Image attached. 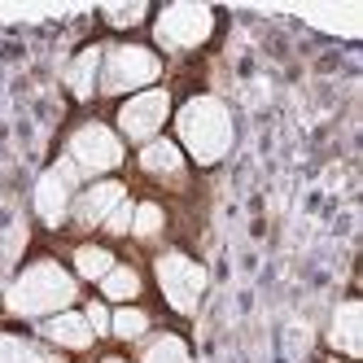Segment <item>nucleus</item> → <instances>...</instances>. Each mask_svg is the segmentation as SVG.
Segmentation results:
<instances>
[{
    "mask_svg": "<svg viewBox=\"0 0 363 363\" xmlns=\"http://www.w3.org/2000/svg\"><path fill=\"white\" fill-rule=\"evenodd\" d=\"M136 167L149 184H158L167 193H184L189 189V158L179 153V145L171 136H158L136 149Z\"/></svg>",
    "mask_w": 363,
    "mask_h": 363,
    "instance_id": "9",
    "label": "nucleus"
},
{
    "mask_svg": "<svg viewBox=\"0 0 363 363\" xmlns=\"http://www.w3.org/2000/svg\"><path fill=\"white\" fill-rule=\"evenodd\" d=\"M96 79H101V44H88L79 57L66 70V88L74 101H92L96 96Z\"/></svg>",
    "mask_w": 363,
    "mask_h": 363,
    "instance_id": "14",
    "label": "nucleus"
},
{
    "mask_svg": "<svg viewBox=\"0 0 363 363\" xmlns=\"http://www.w3.org/2000/svg\"><path fill=\"white\" fill-rule=\"evenodd\" d=\"M363 315H359V302H342V311H337V320H333V328H328V346L333 350H342L346 359H359L363 354V337H359V324Z\"/></svg>",
    "mask_w": 363,
    "mask_h": 363,
    "instance_id": "15",
    "label": "nucleus"
},
{
    "mask_svg": "<svg viewBox=\"0 0 363 363\" xmlns=\"http://www.w3.org/2000/svg\"><path fill=\"white\" fill-rule=\"evenodd\" d=\"M162 79V53L136 40L101 44V79L96 96H136L145 88H158Z\"/></svg>",
    "mask_w": 363,
    "mask_h": 363,
    "instance_id": "3",
    "label": "nucleus"
},
{
    "mask_svg": "<svg viewBox=\"0 0 363 363\" xmlns=\"http://www.w3.org/2000/svg\"><path fill=\"white\" fill-rule=\"evenodd\" d=\"M35 333H40V342H44V346L66 350V354H88V350L96 346V337H92V328H88V320H84V311H79V306L57 311V315L40 320Z\"/></svg>",
    "mask_w": 363,
    "mask_h": 363,
    "instance_id": "11",
    "label": "nucleus"
},
{
    "mask_svg": "<svg viewBox=\"0 0 363 363\" xmlns=\"http://www.w3.org/2000/svg\"><path fill=\"white\" fill-rule=\"evenodd\" d=\"M114 263H118V254L110 245H101V241H79L70 250V276L79 284H101Z\"/></svg>",
    "mask_w": 363,
    "mask_h": 363,
    "instance_id": "13",
    "label": "nucleus"
},
{
    "mask_svg": "<svg viewBox=\"0 0 363 363\" xmlns=\"http://www.w3.org/2000/svg\"><path fill=\"white\" fill-rule=\"evenodd\" d=\"M84 184H88V179L74 171L66 158H57L53 167L40 175V184H35V215H40V223L62 228V223L70 219V201H74V193H79Z\"/></svg>",
    "mask_w": 363,
    "mask_h": 363,
    "instance_id": "8",
    "label": "nucleus"
},
{
    "mask_svg": "<svg viewBox=\"0 0 363 363\" xmlns=\"http://www.w3.org/2000/svg\"><path fill=\"white\" fill-rule=\"evenodd\" d=\"M215 35V9L206 5H171L153 18V40L167 53H193Z\"/></svg>",
    "mask_w": 363,
    "mask_h": 363,
    "instance_id": "7",
    "label": "nucleus"
},
{
    "mask_svg": "<svg viewBox=\"0 0 363 363\" xmlns=\"http://www.w3.org/2000/svg\"><path fill=\"white\" fill-rule=\"evenodd\" d=\"M140 294H145V276L132 263H114L106 272V280L96 284V298L106 306H132V302H140Z\"/></svg>",
    "mask_w": 363,
    "mask_h": 363,
    "instance_id": "12",
    "label": "nucleus"
},
{
    "mask_svg": "<svg viewBox=\"0 0 363 363\" xmlns=\"http://www.w3.org/2000/svg\"><path fill=\"white\" fill-rule=\"evenodd\" d=\"M167 232V206L162 201H136V211H132V237L136 241H145V245H153Z\"/></svg>",
    "mask_w": 363,
    "mask_h": 363,
    "instance_id": "19",
    "label": "nucleus"
},
{
    "mask_svg": "<svg viewBox=\"0 0 363 363\" xmlns=\"http://www.w3.org/2000/svg\"><path fill=\"white\" fill-rule=\"evenodd\" d=\"M149 18V5H136V9H106V22L110 27H136V22Z\"/></svg>",
    "mask_w": 363,
    "mask_h": 363,
    "instance_id": "22",
    "label": "nucleus"
},
{
    "mask_svg": "<svg viewBox=\"0 0 363 363\" xmlns=\"http://www.w3.org/2000/svg\"><path fill=\"white\" fill-rule=\"evenodd\" d=\"M0 363H62V359L22 333H0Z\"/></svg>",
    "mask_w": 363,
    "mask_h": 363,
    "instance_id": "18",
    "label": "nucleus"
},
{
    "mask_svg": "<svg viewBox=\"0 0 363 363\" xmlns=\"http://www.w3.org/2000/svg\"><path fill=\"white\" fill-rule=\"evenodd\" d=\"M79 298V280L70 276V267H62L57 258H35L18 272V280L5 294V315L13 320H48L57 311H70Z\"/></svg>",
    "mask_w": 363,
    "mask_h": 363,
    "instance_id": "2",
    "label": "nucleus"
},
{
    "mask_svg": "<svg viewBox=\"0 0 363 363\" xmlns=\"http://www.w3.org/2000/svg\"><path fill=\"white\" fill-rule=\"evenodd\" d=\"M153 280H158V294L162 302L175 311V315H193L201 306V294H206V267L197 263L193 254L184 250H162L153 258Z\"/></svg>",
    "mask_w": 363,
    "mask_h": 363,
    "instance_id": "6",
    "label": "nucleus"
},
{
    "mask_svg": "<svg viewBox=\"0 0 363 363\" xmlns=\"http://www.w3.org/2000/svg\"><path fill=\"white\" fill-rule=\"evenodd\" d=\"M136 363H193V350L179 333H149L140 342Z\"/></svg>",
    "mask_w": 363,
    "mask_h": 363,
    "instance_id": "16",
    "label": "nucleus"
},
{
    "mask_svg": "<svg viewBox=\"0 0 363 363\" xmlns=\"http://www.w3.org/2000/svg\"><path fill=\"white\" fill-rule=\"evenodd\" d=\"M79 311H84V320H88V328H92L96 342H101V337H110V311H114V306H106L101 298H92V302H84Z\"/></svg>",
    "mask_w": 363,
    "mask_h": 363,
    "instance_id": "21",
    "label": "nucleus"
},
{
    "mask_svg": "<svg viewBox=\"0 0 363 363\" xmlns=\"http://www.w3.org/2000/svg\"><path fill=\"white\" fill-rule=\"evenodd\" d=\"M118 201H127V184H123V179H114V175L88 179V184L74 193V201H70V223L79 232H101V223L110 219V211Z\"/></svg>",
    "mask_w": 363,
    "mask_h": 363,
    "instance_id": "10",
    "label": "nucleus"
},
{
    "mask_svg": "<svg viewBox=\"0 0 363 363\" xmlns=\"http://www.w3.org/2000/svg\"><path fill=\"white\" fill-rule=\"evenodd\" d=\"M175 106H171V92L158 84V88H145L136 96H123L118 101V110H114V132L123 145H149V140H158L162 136V127L171 123Z\"/></svg>",
    "mask_w": 363,
    "mask_h": 363,
    "instance_id": "5",
    "label": "nucleus"
},
{
    "mask_svg": "<svg viewBox=\"0 0 363 363\" xmlns=\"http://www.w3.org/2000/svg\"><path fill=\"white\" fill-rule=\"evenodd\" d=\"M175 123V145L179 153L193 162V167H215L228 158V149H232V136H237V127H232V114L219 96H189L184 106H179L171 114Z\"/></svg>",
    "mask_w": 363,
    "mask_h": 363,
    "instance_id": "1",
    "label": "nucleus"
},
{
    "mask_svg": "<svg viewBox=\"0 0 363 363\" xmlns=\"http://www.w3.org/2000/svg\"><path fill=\"white\" fill-rule=\"evenodd\" d=\"M62 158L79 171L84 179H106V175H114V171L127 162V145L118 140V132H114L110 123L84 118V123L66 136V153H62Z\"/></svg>",
    "mask_w": 363,
    "mask_h": 363,
    "instance_id": "4",
    "label": "nucleus"
},
{
    "mask_svg": "<svg viewBox=\"0 0 363 363\" xmlns=\"http://www.w3.org/2000/svg\"><path fill=\"white\" fill-rule=\"evenodd\" d=\"M153 333V315L140 306V302H132V306H114L110 311V337L114 342H145V337Z\"/></svg>",
    "mask_w": 363,
    "mask_h": 363,
    "instance_id": "17",
    "label": "nucleus"
},
{
    "mask_svg": "<svg viewBox=\"0 0 363 363\" xmlns=\"http://www.w3.org/2000/svg\"><path fill=\"white\" fill-rule=\"evenodd\" d=\"M132 211H136V201H132V197L118 201L114 211H110V219L101 223V232H106V237H132Z\"/></svg>",
    "mask_w": 363,
    "mask_h": 363,
    "instance_id": "20",
    "label": "nucleus"
},
{
    "mask_svg": "<svg viewBox=\"0 0 363 363\" xmlns=\"http://www.w3.org/2000/svg\"><path fill=\"white\" fill-rule=\"evenodd\" d=\"M96 363H132V359H127V354H101Z\"/></svg>",
    "mask_w": 363,
    "mask_h": 363,
    "instance_id": "23",
    "label": "nucleus"
}]
</instances>
